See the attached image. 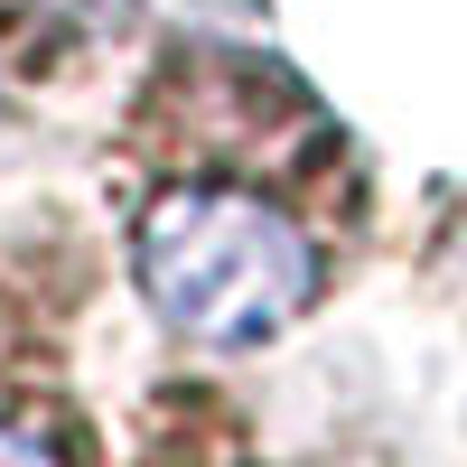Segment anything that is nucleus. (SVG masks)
<instances>
[{
    "instance_id": "1",
    "label": "nucleus",
    "mask_w": 467,
    "mask_h": 467,
    "mask_svg": "<svg viewBox=\"0 0 467 467\" xmlns=\"http://www.w3.org/2000/svg\"><path fill=\"white\" fill-rule=\"evenodd\" d=\"M140 290L178 337L262 346L308 308L318 253L253 187H169L140 215Z\"/></svg>"
},
{
    "instance_id": "2",
    "label": "nucleus",
    "mask_w": 467,
    "mask_h": 467,
    "mask_svg": "<svg viewBox=\"0 0 467 467\" xmlns=\"http://www.w3.org/2000/svg\"><path fill=\"white\" fill-rule=\"evenodd\" d=\"M0 467H57L37 440H19V431H0Z\"/></svg>"
}]
</instances>
